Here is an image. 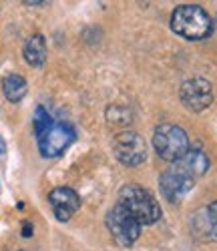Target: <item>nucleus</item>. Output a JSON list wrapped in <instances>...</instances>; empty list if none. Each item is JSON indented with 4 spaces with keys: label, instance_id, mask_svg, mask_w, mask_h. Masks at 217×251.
Segmentation results:
<instances>
[{
    "label": "nucleus",
    "instance_id": "obj_6",
    "mask_svg": "<svg viewBox=\"0 0 217 251\" xmlns=\"http://www.w3.org/2000/svg\"><path fill=\"white\" fill-rule=\"evenodd\" d=\"M113 151H115V157L123 165L137 167L147 159V143L135 131H123L115 137Z\"/></svg>",
    "mask_w": 217,
    "mask_h": 251
},
{
    "label": "nucleus",
    "instance_id": "obj_2",
    "mask_svg": "<svg viewBox=\"0 0 217 251\" xmlns=\"http://www.w3.org/2000/svg\"><path fill=\"white\" fill-rule=\"evenodd\" d=\"M119 205L141 225H153L161 219L157 199L139 185H125L119 191Z\"/></svg>",
    "mask_w": 217,
    "mask_h": 251
},
{
    "label": "nucleus",
    "instance_id": "obj_8",
    "mask_svg": "<svg viewBox=\"0 0 217 251\" xmlns=\"http://www.w3.org/2000/svg\"><path fill=\"white\" fill-rule=\"evenodd\" d=\"M193 185H195V181L191 177H187L185 173H181L179 169H175L173 165L169 169H165L159 177V189L169 203H179L193 189Z\"/></svg>",
    "mask_w": 217,
    "mask_h": 251
},
{
    "label": "nucleus",
    "instance_id": "obj_9",
    "mask_svg": "<svg viewBox=\"0 0 217 251\" xmlns=\"http://www.w3.org/2000/svg\"><path fill=\"white\" fill-rule=\"evenodd\" d=\"M49 203L58 221H69L81 207V197L71 187H56L49 193Z\"/></svg>",
    "mask_w": 217,
    "mask_h": 251
},
{
    "label": "nucleus",
    "instance_id": "obj_13",
    "mask_svg": "<svg viewBox=\"0 0 217 251\" xmlns=\"http://www.w3.org/2000/svg\"><path fill=\"white\" fill-rule=\"evenodd\" d=\"M2 93H4L6 100L20 102L28 93V82H27L25 76H20V75H8L2 80Z\"/></svg>",
    "mask_w": 217,
    "mask_h": 251
},
{
    "label": "nucleus",
    "instance_id": "obj_16",
    "mask_svg": "<svg viewBox=\"0 0 217 251\" xmlns=\"http://www.w3.org/2000/svg\"><path fill=\"white\" fill-rule=\"evenodd\" d=\"M4 153H6V143H4L2 135H0V155H4Z\"/></svg>",
    "mask_w": 217,
    "mask_h": 251
},
{
    "label": "nucleus",
    "instance_id": "obj_14",
    "mask_svg": "<svg viewBox=\"0 0 217 251\" xmlns=\"http://www.w3.org/2000/svg\"><path fill=\"white\" fill-rule=\"evenodd\" d=\"M53 125V119L51 115L47 113V109L42 107V104H38V107L34 109V119H32V127H34V135L38 137L40 133H45L49 127Z\"/></svg>",
    "mask_w": 217,
    "mask_h": 251
},
{
    "label": "nucleus",
    "instance_id": "obj_4",
    "mask_svg": "<svg viewBox=\"0 0 217 251\" xmlns=\"http://www.w3.org/2000/svg\"><path fill=\"white\" fill-rule=\"evenodd\" d=\"M107 229L115 243L123 247H131L141 235V223L129 215L119 203L107 213Z\"/></svg>",
    "mask_w": 217,
    "mask_h": 251
},
{
    "label": "nucleus",
    "instance_id": "obj_1",
    "mask_svg": "<svg viewBox=\"0 0 217 251\" xmlns=\"http://www.w3.org/2000/svg\"><path fill=\"white\" fill-rule=\"evenodd\" d=\"M171 30L185 40H203L213 32V20L201 6L183 4L171 14Z\"/></svg>",
    "mask_w": 217,
    "mask_h": 251
},
{
    "label": "nucleus",
    "instance_id": "obj_10",
    "mask_svg": "<svg viewBox=\"0 0 217 251\" xmlns=\"http://www.w3.org/2000/svg\"><path fill=\"white\" fill-rule=\"evenodd\" d=\"M193 233L199 239L215 241L217 239V201L199 209L193 217Z\"/></svg>",
    "mask_w": 217,
    "mask_h": 251
},
{
    "label": "nucleus",
    "instance_id": "obj_11",
    "mask_svg": "<svg viewBox=\"0 0 217 251\" xmlns=\"http://www.w3.org/2000/svg\"><path fill=\"white\" fill-rule=\"evenodd\" d=\"M173 167L179 169L181 173H185L187 177H191L193 181H197L209 169V157L201 149H189L179 161L173 163Z\"/></svg>",
    "mask_w": 217,
    "mask_h": 251
},
{
    "label": "nucleus",
    "instance_id": "obj_3",
    "mask_svg": "<svg viewBox=\"0 0 217 251\" xmlns=\"http://www.w3.org/2000/svg\"><path fill=\"white\" fill-rule=\"evenodd\" d=\"M153 147L163 161L175 163L189 151V139L181 127L165 123V125H159L153 133Z\"/></svg>",
    "mask_w": 217,
    "mask_h": 251
},
{
    "label": "nucleus",
    "instance_id": "obj_12",
    "mask_svg": "<svg viewBox=\"0 0 217 251\" xmlns=\"http://www.w3.org/2000/svg\"><path fill=\"white\" fill-rule=\"evenodd\" d=\"M23 56L34 69H40L42 65H45V60H47V40H45V36L38 34V32L32 34L27 40L25 49H23Z\"/></svg>",
    "mask_w": 217,
    "mask_h": 251
},
{
    "label": "nucleus",
    "instance_id": "obj_5",
    "mask_svg": "<svg viewBox=\"0 0 217 251\" xmlns=\"http://www.w3.org/2000/svg\"><path fill=\"white\" fill-rule=\"evenodd\" d=\"M77 133L71 125L67 123H54L45 131L40 133L38 139V151L45 159H54L60 153H64V149H69V145L75 141Z\"/></svg>",
    "mask_w": 217,
    "mask_h": 251
},
{
    "label": "nucleus",
    "instance_id": "obj_15",
    "mask_svg": "<svg viewBox=\"0 0 217 251\" xmlns=\"http://www.w3.org/2000/svg\"><path fill=\"white\" fill-rule=\"evenodd\" d=\"M30 235H32V223L25 221L23 223V237H30Z\"/></svg>",
    "mask_w": 217,
    "mask_h": 251
},
{
    "label": "nucleus",
    "instance_id": "obj_7",
    "mask_svg": "<svg viewBox=\"0 0 217 251\" xmlns=\"http://www.w3.org/2000/svg\"><path fill=\"white\" fill-rule=\"evenodd\" d=\"M179 97H181V102L185 104L189 111L201 113L207 107H211V102H213V87H211L209 80H205L201 76H193V78H187L181 85Z\"/></svg>",
    "mask_w": 217,
    "mask_h": 251
}]
</instances>
